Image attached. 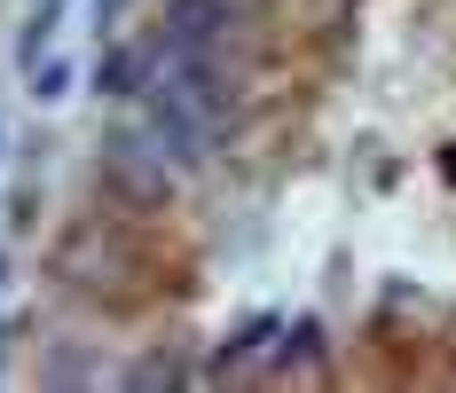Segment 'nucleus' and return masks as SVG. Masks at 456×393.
Segmentation results:
<instances>
[{
  "label": "nucleus",
  "mask_w": 456,
  "mask_h": 393,
  "mask_svg": "<svg viewBox=\"0 0 456 393\" xmlns=\"http://www.w3.org/2000/svg\"><path fill=\"white\" fill-rule=\"evenodd\" d=\"M166 16H174V32H166V40L205 47V55H213L228 32H244V24L260 16V0H166Z\"/></svg>",
  "instance_id": "nucleus-2"
},
{
  "label": "nucleus",
  "mask_w": 456,
  "mask_h": 393,
  "mask_svg": "<svg viewBox=\"0 0 456 393\" xmlns=\"http://www.w3.org/2000/svg\"><path fill=\"white\" fill-rule=\"evenodd\" d=\"M55 24H63V0H32V32H24V63H40V47L55 40Z\"/></svg>",
  "instance_id": "nucleus-4"
},
{
  "label": "nucleus",
  "mask_w": 456,
  "mask_h": 393,
  "mask_svg": "<svg viewBox=\"0 0 456 393\" xmlns=\"http://www.w3.org/2000/svg\"><path fill=\"white\" fill-rule=\"evenodd\" d=\"M94 87H102V94H134V87H142V63L126 55V47H102V63H94Z\"/></svg>",
  "instance_id": "nucleus-3"
},
{
  "label": "nucleus",
  "mask_w": 456,
  "mask_h": 393,
  "mask_svg": "<svg viewBox=\"0 0 456 393\" xmlns=\"http://www.w3.org/2000/svg\"><path fill=\"white\" fill-rule=\"evenodd\" d=\"M118 8H126V0H94V24H118Z\"/></svg>",
  "instance_id": "nucleus-6"
},
{
  "label": "nucleus",
  "mask_w": 456,
  "mask_h": 393,
  "mask_svg": "<svg viewBox=\"0 0 456 393\" xmlns=\"http://www.w3.org/2000/svg\"><path fill=\"white\" fill-rule=\"evenodd\" d=\"M221 119H228L221 63H213L205 47L166 40V47H158V71H150V119H142L150 158H158V166L197 174V166L221 150Z\"/></svg>",
  "instance_id": "nucleus-1"
},
{
  "label": "nucleus",
  "mask_w": 456,
  "mask_h": 393,
  "mask_svg": "<svg viewBox=\"0 0 456 393\" xmlns=\"http://www.w3.org/2000/svg\"><path fill=\"white\" fill-rule=\"evenodd\" d=\"M32 71H40V87H32V94H40V102H55V94H63V79H71L63 63H32Z\"/></svg>",
  "instance_id": "nucleus-5"
},
{
  "label": "nucleus",
  "mask_w": 456,
  "mask_h": 393,
  "mask_svg": "<svg viewBox=\"0 0 456 393\" xmlns=\"http://www.w3.org/2000/svg\"><path fill=\"white\" fill-rule=\"evenodd\" d=\"M0 275H8V267H0Z\"/></svg>",
  "instance_id": "nucleus-7"
}]
</instances>
